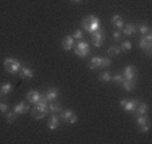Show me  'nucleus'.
<instances>
[{
	"instance_id": "obj_1",
	"label": "nucleus",
	"mask_w": 152,
	"mask_h": 144,
	"mask_svg": "<svg viewBox=\"0 0 152 144\" xmlns=\"http://www.w3.org/2000/svg\"><path fill=\"white\" fill-rule=\"evenodd\" d=\"M34 105L35 107L32 108V116H34V118H37V120L43 118L49 113V108H47L49 101H47V98H46V94H42L40 100L38 101V102H35Z\"/></svg>"
},
{
	"instance_id": "obj_2",
	"label": "nucleus",
	"mask_w": 152,
	"mask_h": 144,
	"mask_svg": "<svg viewBox=\"0 0 152 144\" xmlns=\"http://www.w3.org/2000/svg\"><path fill=\"white\" fill-rule=\"evenodd\" d=\"M20 67H22V64H20L18 59H15V58H7V59L4 61V69L8 73H11V74L19 73Z\"/></svg>"
},
{
	"instance_id": "obj_3",
	"label": "nucleus",
	"mask_w": 152,
	"mask_h": 144,
	"mask_svg": "<svg viewBox=\"0 0 152 144\" xmlns=\"http://www.w3.org/2000/svg\"><path fill=\"white\" fill-rule=\"evenodd\" d=\"M90 53V47H89V43L88 42H85V40L81 39L80 42L77 43V46H75V54L78 55V57H86V55Z\"/></svg>"
},
{
	"instance_id": "obj_4",
	"label": "nucleus",
	"mask_w": 152,
	"mask_h": 144,
	"mask_svg": "<svg viewBox=\"0 0 152 144\" xmlns=\"http://www.w3.org/2000/svg\"><path fill=\"white\" fill-rule=\"evenodd\" d=\"M104 39H105V34H104V30L100 29L97 31L92 32V42L96 47H101L104 43Z\"/></svg>"
},
{
	"instance_id": "obj_5",
	"label": "nucleus",
	"mask_w": 152,
	"mask_h": 144,
	"mask_svg": "<svg viewBox=\"0 0 152 144\" xmlns=\"http://www.w3.org/2000/svg\"><path fill=\"white\" fill-rule=\"evenodd\" d=\"M86 18H88V20H89V32H90V34L101 29L100 19H98L97 16H94V15H90V16H86Z\"/></svg>"
},
{
	"instance_id": "obj_6",
	"label": "nucleus",
	"mask_w": 152,
	"mask_h": 144,
	"mask_svg": "<svg viewBox=\"0 0 152 144\" xmlns=\"http://www.w3.org/2000/svg\"><path fill=\"white\" fill-rule=\"evenodd\" d=\"M74 45H75V39L73 38V35H66V37L63 38V40H62L63 50L69 51V50H72L73 47H74Z\"/></svg>"
},
{
	"instance_id": "obj_7",
	"label": "nucleus",
	"mask_w": 152,
	"mask_h": 144,
	"mask_svg": "<svg viewBox=\"0 0 152 144\" xmlns=\"http://www.w3.org/2000/svg\"><path fill=\"white\" fill-rule=\"evenodd\" d=\"M123 75H124V78H125V80H135V77H136V67L132 66V65H128V66L124 69Z\"/></svg>"
},
{
	"instance_id": "obj_8",
	"label": "nucleus",
	"mask_w": 152,
	"mask_h": 144,
	"mask_svg": "<svg viewBox=\"0 0 152 144\" xmlns=\"http://www.w3.org/2000/svg\"><path fill=\"white\" fill-rule=\"evenodd\" d=\"M27 101L28 102H31V104H35V102H38V101L40 100V97H42V94H40L38 90H30L28 93H27Z\"/></svg>"
},
{
	"instance_id": "obj_9",
	"label": "nucleus",
	"mask_w": 152,
	"mask_h": 144,
	"mask_svg": "<svg viewBox=\"0 0 152 144\" xmlns=\"http://www.w3.org/2000/svg\"><path fill=\"white\" fill-rule=\"evenodd\" d=\"M139 46H140V49L145 50L148 57H151V55H152V42H148V40H145V38H141Z\"/></svg>"
},
{
	"instance_id": "obj_10",
	"label": "nucleus",
	"mask_w": 152,
	"mask_h": 144,
	"mask_svg": "<svg viewBox=\"0 0 152 144\" xmlns=\"http://www.w3.org/2000/svg\"><path fill=\"white\" fill-rule=\"evenodd\" d=\"M30 109V107L26 104V102H19V104H16L14 107V112L16 113V115H23V113H27Z\"/></svg>"
},
{
	"instance_id": "obj_11",
	"label": "nucleus",
	"mask_w": 152,
	"mask_h": 144,
	"mask_svg": "<svg viewBox=\"0 0 152 144\" xmlns=\"http://www.w3.org/2000/svg\"><path fill=\"white\" fill-rule=\"evenodd\" d=\"M139 105V101L137 100H126L125 105H124V109L126 110V112H135L136 108H137Z\"/></svg>"
},
{
	"instance_id": "obj_12",
	"label": "nucleus",
	"mask_w": 152,
	"mask_h": 144,
	"mask_svg": "<svg viewBox=\"0 0 152 144\" xmlns=\"http://www.w3.org/2000/svg\"><path fill=\"white\" fill-rule=\"evenodd\" d=\"M19 74L22 75L23 78H32V77H34V72H32L28 66H22V67H20Z\"/></svg>"
},
{
	"instance_id": "obj_13",
	"label": "nucleus",
	"mask_w": 152,
	"mask_h": 144,
	"mask_svg": "<svg viewBox=\"0 0 152 144\" xmlns=\"http://www.w3.org/2000/svg\"><path fill=\"white\" fill-rule=\"evenodd\" d=\"M58 94H59L58 89H55V88H50V89L47 90V93H46L47 101H49V102H51V101H55V98L58 97Z\"/></svg>"
},
{
	"instance_id": "obj_14",
	"label": "nucleus",
	"mask_w": 152,
	"mask_h": 144,
	"mask_svg": "<svg viewBox=\"0 0 152 144\" xmlns=\"http://www.w3.org/2000/svg\"><path fill=\"white\" fill-rule=\"evenodd\" d=\"M47 108H49V113H58L62 110V107H61L59 102H54V101H51L49 105H47Z\"/></svg>"
},
{
	"instance_id": "obj_15",
	"label": "nucleus",
	"mask_w": 152,
	"mask_h": 144,
	"mask_svg": "<svg viewBox=\"0 0 152 144\" xmlns=\"http://www.w3.org/2000/svg\"><path fill=\"white\" fill-rule=\"evenodd\" d=\"M59 120H61V118L58 117V116L53 115L51 117H50V120H49V124H47V125H49V128H50V129H53V131H54V129H57V128H58V125H59Z\"/></svg>"
},
{
	"instance_id": "obj_16",
	"label": "nucleus",
	"mask_w": 152,
	"mask_h": 144,
	"mask_svg": "<svg viewBox=\"0 0 152 144\" xmlns=\"http://www.w3.org/2000/svg\"><path fill=\"white\" fill-rule=\"evenodd\" d=\"M121 84H123V88L126 90V92H131V90H133V89H135V86H136L135 80H124Z\"/></svg>"
},
{
	"instance_id": "obj_17",
	"label": "nucleus",
	"mask_w": 152,
	"mask_h": 144,
	"mask_svg": "<svg viewBox=\"0 0 152 144\" xmlns=\"http://www.w3.org/2000/svg\"><path fill=\"white\" fill-rule=\"evenodd\" d=\"M112 24L115 27H117V29H123L124 27V20L123 18L120 16V15H115V16L112 18Z\"/></svg>"
},
{
	"instance_id": "obj_18",
	"label": "nucleus",
	"mask_w": 152,
	"mask_h": 144,
	"mask_svg": "<svg viewBox=\"0 0 152 144\" xmlns=\"http://www.w3.org/2000/svg\"><path fill=\"white\" fill-rule=\"evenodd\" d=\"M148 112V105L145 104V102H139V105H137V108H136V110H135V113L136 115H145V113Z\"/></svg>"
},
{
	"instance_id": "obj_19",
	"label": "nucleus",
	"mask_w": 152,
	"mask_h": 144,
	"mask_svg": "<svg viewBox=\"0 0 152 144\" xmlns=\"http://www.w3.org/2000/svg\"><path fill=\"white\" fill-rule=\"evenodd\" d=\"M89 67L90 69H97V67H101V58L100 57H93L89 62Z\"/></svg>"
},
{
	"instance_id": "obj_20",
	"label": "nucleus",
	"mask_w": 152,
	"mask_h": 144,
	"mask_svg": "<svg viewBox=\"0 0 152 144\" xmlns=\"http://www.w3.org/2000/svg\"><path fill=\"white\" fill-rule=\"evenodd\" d=\"M0 92L3 93L4 96L10 94V93L12 92V84H10V82H4V84L1 85V88H0Z\"/></svg>"
},
{
	"instance_id": "obj_21",
	"label": "nucleus",
	"mask_w": 152,
	"mask_h": 144,
	"mask_svg": "<svg viewBox=\"0 0 152 144\" xmlns=\"http://www.w3.org/2000/svg\"><path fill=\"white\" fill-rule=\"evenodd\" d=\"M74 115L73 113V110L72 109H66V110H63L62 113H61V117L59 118H62L63 121H66V123H69V120H70V117Z\"/></svg>"
},
{
	"instance_id": "obj_22",
	"label": "nucleus",
	"mask_w": 152,
	"mask_h": 144,
	"mask_svg": "<svg viewBox=\"0 0 152 144\" xmlns=\"http://www.w3.org/2000/svg\"><path fill=\"white\" fill-rule=\"evenodd\" d=\"M123 32L125 35H133L136 32V26H135V24H126V26L124 27Z\"/></svg>"
},
{
	"instance_id": "obj_23",
	"label": "nucleus",
	"mask_w": 152,
	"mask_h": 144,
	"mask_svg": "<svg viewBox=\"0 0 152 144\" xmlns=\"http://www.w3.org/2000/svg\"><path fill=\"white\" fill-rule=\"evenodd\" d=\"M98 78H100V81H102V82H109V81L112 80V75H110V73L104 72Z\"/></svg>"
},
{
	"instance_id": "obj_24",
	"label": "nucleus",
	"mask_w": 152,
	"mask_h": 144,
	"mask_svg": "<svg viewBox=\"0 0 152 144\" xmlns=\"http://www.w3.org/2000/svg\"><path fill=\"white\" fill-rule=\"evenodd\" d=\"M108 53H109V54H113V55H118L120 54V47L113 45V46H110L109 49H108Z\"/></svg>"
},
{
	"instance_id": "obj_25",
	"label": "nucleus",
	"mask_w": 152,
	"mask_h": 144,
	"mask_svg": "<svg viewBox=\"0 0 152 144\" xmlns=\"http://www.w3.org/2000/svg\"><path fill=\"white\" fill-rule=\"evenodd\" d=\"M124 80H125V78H124L123 74H116V75H113L112 77V81L113 82H116V84H121Z\"/></svg>"
},
{
	"instance_id": "obj_26",
	"label": "nucleus",
	"mask_w": 152,
	"mask_h": 144,
	"mask_svg": "<svg viewBox=\"0 0 152 144\" xmlns=\"http://www.w3.org/2000/svg\"><path fill=\"white\" fill-rule=\"evenodd\" d=\"M139 31L143 35H145V34H148V32H151V30H149V27L147 26V24H140V26H139Z\"/></svg>"
},
{
	"instance_id": "obj_27",
	"label": "nucleus",
	"mask_w": 152,
	"mask_h": 144,
	"mask_svg": "<svg viewBox=\"0 0 152 144\" xmlns=\"http://www.w3.org/2000/svg\"><path fill=\"white\" fill-rule=\"evenodd\" d=\"M145 123H148V118H147V116H145V115H139V117H137V124H139V125H143V124H145Z\"/></svg>"
},
{
	"instance_id": "obj_28",
	"label": "nucleus",
	"mask_w": 152,
	"mask_h": 144,
	"mask_svg": "<svg viewBox=\"0 0 152 144\" xmlns=\"http://www.w3.org/2000/svg\"><path fill=\"white\" fill-rule=\"evenodd\" d=\"M16 113L15 112H8L7 113V121H8V123H14L15 120H16Z\"/></svg>"
},
{
	"instance_id": "obj_29",
	"label": "nucleus",
	"mask_w": 152,
	"mask_h": 144,
	"mask_svg": "<svg viewBox=\"0 0 152 144\" xmlns=\"http://www.w3.org/2000/svg\"><path fill=\"white\" fill-rule=\"evenodd\" d=\"M73 38H74V39H78V40L82 39V38H83V32H82V30H75L74 34H73Z\"/></svg>"
},
{
	"instance_id": "obj_30",
	"label": "nucleus",
	"mask_w": 152,
	"mask_h": 144,
	"mask_svg": "<svg viewBox=\"0 0 152 144\" xmlns=\"http://www.w3.org/2000/svg\"><path fill=\"white\" fill-rule=\"evenodd\" d=\"M81 23H82V30L89 32V20H88V18H83Z\"/></svg>"
},
{
	"instance_id": "obj_31",
	"label": "nucleus",
	"mask_w": 152,
	"mask_h": 144,
	"mask_svg": "<svg viewBox=\"0 0 152 144\" xmlns=\"http://www.w3.org/2000/svg\"><path fill=\"white\" fill-rule=\"evenodd\" d=\"M121 47H123V50H124V51H129V50L132 49V43L126 40V42H124V43H123V46H121Z\"/></svg>"
},
{
	"instance_id": "obj_32",
	"label": "nucleus",
	"mask_w": 152,
	"mask_h": 144,
	"mask_svg": "<svg viewBox=\"0 0 152 144\" xmlns=\"http://www.w3.org/2000/svg\"><path fill=\"white\" fill-rule=\"evenodd\" d=\"M110 65V59L109 58H101V67H106Z\"/></svg>"
},
{
	"instance_id": "obj_33",
	"label": "nucleus",
	"mask_w": 152,
	"mask_h": 144,
	"mask_svg": "<svg viewBox=\"0 0 152 144\" xmlns=\"http://www.w3.org/2000/svg\"><path fill=\"white\" fill-rule=\"evenodd\" d=\"M149 131V123H145V124L140 125V132L141 133H147Z\"/></svg>"
},
{
	"instance_id": "obj_34",
	"label": "nucleus",
	"mask_w": 152,
	"mask_h": 144,
	"mask_svg": "<svg viewBox=\"0 0 152 144\" xmlns=\"http://www.w3.org/2000/svg\"><path fill=\"white\" fill-rule=\"evenodd\" d=\"M7 110H8V104L7 102H0V112L6 113Z\"/></svg>"
},
{
	"instance_id": "obj_35",
	"label": "nucleus",
	"mask_w": 152,
	"mask_h": 144,
	"mask_svg": "<svg viewBox=\"0 0 152 144\" xmlns=\"http://www.w3.org/2000/svg\"><path fill=\"white\" fill-rule=\"evenodd\" d=\"M120 38H121L120 31H115V32H113V39H115V40H120Z\"/></svg>"
},
{
	"instance_id": "obj_36",
	"label": "nucleus",
	"mask_w": 152,
	"mask_h": 144,
	"mask_svg": "<svg viewBox=\"0 0 152 144\" xmlns=\"http://www.w3.org/2000/svg\"><path fill=\"white\" fill-rule=\"evenodd\" d=\"M77 120H78V117L75 115H73L72 117H70V120H69V123L70 124H74V123H77Z\"/></svg>"
},
{
	"instance_id": "obj_37",
	"label": "nucleus",
	"mask_w": 152,
	"mask_h": 144,
	"mask_svg": "<svg viewBox=\"0 0 152 144\" xmlns=\"http://www.w3.org/2000/svg\"><path fill=\"white\" fill-rule=\"evenodd\" d=\"M145 40H148V42H152V34L151 32H148V34H145Z\"/></svg>"
},
{
	"instance_id": "obj_38",
	"label": "nucleus",
	"mask_w": 152,
	"mask_h": 144,
	"mask_svg": "<svg viewBox=\"0 0 152 144\" xmlns=\"http://www.w3.org/2000/svg\"><path fill=\"white\" fill-rule=\"evenodd\" d=\"M125 102H126V98H124V100L120 101V105H121V107H124V105H125Z\"/></svg>"
},
{
	"instance_id": "obj_39",
	"label": "nucleus",
	"mask_w": 152,
	"mask_h": 144,
	"mask_svg": "<svg viewBox=\"0 0 152 144\" xmlns=\"http://www.w3.org/2000/svg\"><path fill=\"white\" fill-rule=\"evenodd\" d=\"M73 1H75V3H80L81 0H73Z\"/></svg>"
},
{
	"instance_id": "obj_40",
	"label": "nucleus",
	"mask_w": 152,
	"mask_h": 144,
	"mask_svg": "<svg viewBox=\"0 0 152 144\" xmlns=\"http://www.w3.org/2000/svg\"><path fill=\"white\" fill-rule=\"evenodd\" d=\"M0 94H1V92H0Z\"/></svg>"
}]
</instances>
